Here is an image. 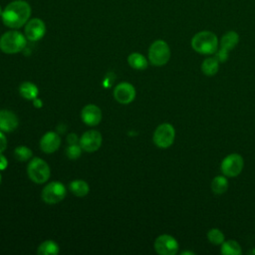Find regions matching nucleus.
Here are the masks:
<instances>
[{
	"label": "nucleus",
	"mask_w": 255,
	"mask_h": 255,
	"mask_svg": "<svg viewBox=\"0 0 255 255\" xmlns=\"http://www.w3.org/2000/svg\"><path fill=\"white\" fill-rule=\"evenodd\" d=\"M31 6L25 0H14L6 5L2 12V22L11 29H19L28 22L31 16Z\"/></svg>",
	"instance_id": "obj_1"
},
{
	"label": "nucleus",
	"mask_w": 255,
	"mask_h": 255,
	"mask_svg": "<svg viewBox=\"0 0 255 255\" xmlns=\"http://www.w3.org/2000/svg\"><path fill=\"white\" fill-rule=\"evenodd\" d=\"M218 46L217 36L210 31H200L191 39L192 49L199 54L212 55L217 51Z\"/></svg>",
	"instance_id": "obj_2"
},
{
	"label": "nucleus",
	"mask_w": 255,
	"mask_h": 255,
	"mask_svg": "<svg viewBox=\"0 0 255 255\" xmlns=\"http://www.w3.org/2000/svg\"><path fill=\"white\" fill-rule=\"evenodd\" d=\"M26 44V36L16 29L7 31L0 37V50L5 54L19 53L24 50Z\"/></svg>",
	"instance_id": "obj_3"
},
{
	"label": "nucleus",
	"mask_w": 255,
	"mask_h": 255,
	"mask_svg": "<svg viewBox=\"0 0 255 255\" xmlns=\"http://www.w3.org/2000/svg\"><path fill=\"white\" fill-rule=\"evenodd\" d=\"M27 173L32 181L42 184L49 179L51 170L45 160L40 157H34L28 163Z\"/></svg>",
	"instance_id": "obj_4"
},
{
	"label": "nucleus",
	"mask_w": 255,
	"mask_h": 255,
	"mask_svg": "<svg viewBox=\"0 0 255 255\" xmlns=\"http://www.w3.org/2000/svg\"><path fill=\"white\" fill-rule=\"evenodd\" d=\"M170 58V49L163 40H155L148 48V60L151 65L160 67L165 65Z\"/></svg>",
	"instance_id": "obj_5"
},
{
	"label": "nucleus",
	"mask_w": 255,
	"mask_h": 255,
	"mask_svg": "<svg viewBox=\"0 0 255 255\" xmlns=\"http://www.w3.org/2000/svg\"><path fill=\"white\" fill-rule=\"evenodd\" d=\"M66 187L60 181H52L44 186L41 197L48 204H55L62 201L66 196Z\"/></svg>",
	"instance_id": "obj_6"
},
{
	"label": "nucleus",
	"mask_w": 255,
	"mask_h": 255,
	"mask_svg": "<svg viewBox=\"0 0 255 255\" xmlns=\"http://www.w3.org/2000/svg\"><path fill=\"white\" fill-rule=\"evenodd\" d=\"M175 130L174 128L167 123L159 125L153 132V142L160 148L169 147L174 140Z\"/></svg>",
	"instance_id": "obj_7"
},
{
	"label": "nucleus",
	"mask_w": 255,
	"mask_h": 255,
	"mask_svg": "<svg viewBox=\"0 0 255 255\" xmlns=\"http://www.w3.org/2000/svg\"><path fill=\"white\" fill-rule=\"evenodd\" d=\"M244 166L243 158L238 153H231L223 158L220 164L221 172L229 177H235L240 174Z\"/></svg>",
	"instance_id": "obj_8"
},
{
	"label": "nucleus",
	"mask_w": 255,
	"mask_h": 255,
	"mask_svg": "<svg viewBox=\"0 0 255 255\" xmlns=\"http://www.w3.org/2000/svg\"><path fill=\"white\" fill-rule=\"evenodd\" d=\"M46 33V25L40 18L29 19L24 26V35L27 40L35 42L44 37Z\"/></svg>",
	"instance_id": "obj_9"
},
{
	"label": "nucleus",
	"mask_w": 255,
	"mask_h": 255,
	"mask_svg": "<svg viewBox=\"0 0 255 255\" xmlns=\"http://www.w3.org/2000/svg\"><path fill=\"white\" fill-rule=\"evenodd\" d=\"M154 250L160 255H174L178 251V242L171 235L162 234L155 239Z\"/></svg>",
	"instance_id": "obj_10"
},
{
	"label": "nucleus",
	"mask_w": 255,
	"mask_h": 255,
	"mask_svg": "<svg viewBox=\"0 0 255 255\" xmlns=\"http://www.w3.org/2000/svg\"><path fill=\"white\" fill-rule=\"evenodd\" d=\"M80 145L87 152H94L102 145V134L95 129L87 130L80 137Z\"/></svg>",
	"instance_id": "obj_11"
},
{
	"label": "nucleus",
	"mask_w": 255,
	"mask_h": 255,
	"mask_svg": "<svg viewBox=\"0 0 255 255\" xmlns=\"http://www.w3.org/2000/svg\"><path fill=\"white\" fill-rule=\"evenodd\" d=\"M114 98L120 104L128 105L131 103L135 98V89L134 87L127 82L120 83L116 86L114 90Z\"/></svg>",
	"instance_id": "obj_12"
},
{
	"label": "nucleus",
	"mask_w": 255,
	"mask_h": 255,
	"mask_svg": "<svg viewBox=\"0 0 255 255\" xmlns=\"http://www.w3.org/2000/svg\"><path fill=\"white\" fill-rule=\"evenodd\" d=\"M82 121L88 126H97L102 121V111L101 109L93 104L85 106L81 113Z\"/></svg>",
	"instance_id": "obj_13"
},
{
	"label": "nucleus",
	"mask_w": 255,
	"mask_h": 255,
	"mask_svg": "<svg viewBox=\"0 0 255 255\" xmlns=\"http://www.w3.org/2000/svg\"><path fill=\"white\" fill-rule=\"evenodd\" d=\"M61 137L57 132L48 131L40 140V147L45 153H53L60 147Z\"/></svg>",
	"instance_id": "obj_14"
},
{
	"label": "nucleus",
	"mask_w": 255,
	"mask_h": 255,
	"mask_svg": "<svg viewBox=\"0 0 255 255\" xmlns=\"http://www.w3.org/2000/svg\"><path fill=\"white\" fill-rule=\"evenodd\" d=\"M19 121L17 116L8 110L0 111V130L5 132H11L17 128Z\"/></svg>",
	"instance_id": "obj_15"
},
{
	"label": "nucleus",
	"mask_w": 255,
	"mask_h": 255,
	"mask_svg": "<svg viewBox=\"0 0 255 255\" xmlns=\"http://www.w3.org/2000/svg\"><path fill=\"white\" fill-rule=\"evenodd\" d=\"M239 42V35L235 31L226 32L219 42V47L227 50L228 52L236 47Z\"/></svg>",
	"instance_id": "obj_16"
},
{
	"label": "nucleus",
	"mask_w": 255,
	"mask_h": 255,
	"mask_svg": "<svg viewBox=\"0 0 255 255\" xmlns=\"http://www.w3.org/2000/svg\"><path fill=\"white\" fill-rule=\"evenodd\" d=\"M69 189L74 195H76L78 197H84L89 193L90 187H89V184L85 180L77 179V180H73L70 182Z\"/></svg>",
	"instance_id": "obj_17"
},
{
	"label": "nucleus",
	"mask_w": 255,
	"mask_h": 255,
	"mask_svg": "<svg viewBox=\"0 0 255 255\" xmlns=\"http://www.w3.org/2000/svg\"><path fill=\"white\" fill-rule=\"evenodd\" d=\"M20 95L26 100H35L38 96V88L31 82H23L19 87Z\"/></svg>",
	"instance_id": "obj_18"
},
{
	"label": "nucleus",
	"mask_w": 255,
	"mask_h": 255,
	"mask_svg": "<svg viewBox=\"0 0 255 255\" xmlns=\"http://www.w3.org/2000/svg\"><path fill=\"white\" fill-rule=\"evenodd\" d=\"M128 65L135 70H144L147 68L146 58L139 53H131L128 57Z\"/></svg>",
	"instance_id": "obj_19"
},
{
	"label": "nucleus",
	"mask_w": 255,
	"mask_h": 255,
	"mask_svg": "<svg viewBox=\"0 0 255 255\" xmlns=\"http://www.w3.org/2000/svg\"><path fill=\"white\" fill-rule=\"evenodd\" d=\"M219 69V62L215 57L204 59L201 65V71L205 76H214Z\"/></svg>",
	"instance_id": "obj_20"
},
{
	"label": "nucleus",
	"mask_w": 255,
	"mask_h": 255,
	"mask_svg": "<svg viewBox=\"0 0 255 255\" xmlns=\"http://www.w3.org/2000/svg\"><path fill=\"white\" fill-rule=\"evenodd\" d=\"M60 251L59 246L53 240H46L42 242L37 250L39 255H56Z\"/></svg>",
	"instance_id": "obj_21"
},
{
	"label": "nucleus",
	"mask_w": 255,
	"mask_h": 255,
	"mask_svg": "<svg viewBox=\"0 0 255 255\" xmlns=\"http://www.w3.org/2000/svg\"><path fill=\"white\" fill-rule=\"evenodd\" d=\"M220 252L226 255H239L242 253L239 243H237L235 240H224L221 244Z\"/></svg>",
	"instance_id": "obj_22"
},
{
	"label": "nucleus",
	"mask_w": 255,
	"mask_h": 255,
	"mask_svg": "<svg viewBox=\"0 0 255 255\" xmlns=\"http://www.w3.org/2000/svg\"><path fill=\"white\" fill-rule=\"evenodd\" d=\"M228 188V181L225 176L218 175L211 181V189L215 194H223Z\"/></svg>",
	"instance_id": "obj_23"
},
{
	"label": "nucleus",
	"mask_w": 255,
	"mask_h": 255,
	"mask_svg": "<svg viewBox=\"0 0 255 255\" xmlns=\"http://www.w3.org/2000/svg\"><path fill=\"white\" fill-rule=\"evenodd\" d=\"M32 150L25 145H19L14 150V156L19 161H27L32 157Z\"/></svg>",
	"instance_id": "obj_24"
},
{
	"label": "nucleus",
	"mask_w": 255,
	"mask_h": 255,
	"mask_svg": "<svg viewBox=\"0 0 255 255\" xmlns=\"http://www.w3.org/2000/svg\"><path fill=\"white\" fill-rule=\"evenodd\" d=\"M207 239L214 245L222 244L224 239V234L217 228H212L207 232Z\"/></svg>",
	"instance_id": "obj_25"
},
{
	"label": "nucleus",
	"mask_w": 255,
	"mask_h": 255,
	"mask_svg": "<svg viewBox=\"0 0 255 255\" xmlns=\"http://www.w3.org/2000/svg\"><path fill=\"white\" fill-rule=\"evenodd\" d=\"M82 147L81 145L76 144H70L66 150V154L70 159H77L80 157L82 153Z\"/></svg>",
	"instance_id": "obj_26"
},
{
	"label": "nucleus",
	"mask_w": 255,
	"mask_h": 255,
	"mask_svg": "<svg viewBox=\"0 0 255 255\" xmlns=\"http://www.w3.org/2000/svg\"><path fill=\"white\" fill-rule=\"evenodd\" d=\"M215 54V58L218 60V62L220 63H224V62H226L227 61V59H228V51L227 50H225V49H223V48H220L219 47V49H217V51L214 53Z\"/></svg>",
	"instance_id": "obj_27"
},
{
	"label": "nucleus",
	"mask_w": 255,
	"mask_h": 255,
	"mask_svg": "<svg viewBox=\"0 0 255 255\" xmlns=\"http://www.w3.org/2000/svg\"><path fill=\"white\" fill-rule=\"evenodd\" d=\"M7 147V139L4 133L0 130V153H2Z\"/></svg>",
	"instance_id": "obj_28"
},
{
	"label": "nucleus",
	"mask_w": 255,
	"mask_h": 255,
	"mask_svg": "<svg viewBox=\"0 0 255 255\" xmlns=\"http://www.w3.org/2000/svg\"><path fill=\"white\" fill-rule=\"evenodd\" d=\"M67 141L69 142V144H76V143H78V141H80V139L78 138L77 134L70 133L67 136Z\"/></svg>",
	"instance_id": "obj_29"
},
{
	"label": "nucleus",
	"mask_w": 255,
	"mask_h": 255,
	"mask_svg": "<svg viewBox=\"0 0 255 255\" xmlns=\"http://www.w3.org/2000/svg\"><path fill=\"white\" fill-rule=\"evenodd\" d=\"M7 165H8V161H7L6 157L2 153H0V169L1 170L5 169L7 167Z\"/></svg>",
	"instance_id": "obj_30"
},
{
	"label": "nucleus",
	"mask_w": 255,
	"mask_h": 255,
	"mask_svg": "<svg viewBox=\"0 0 255 255\" xmlns=\"http://www.w3.org/2000/svg\"><path fill=\"white\" fill-rule=\"evenodd\" d=\"M34 106H35V107H37V108H40V107H42V101L36 98V99L34 100Z\"/></svg>",
	"instance_id": "obj_31"
},
{
	"label": "nucleus",
	"mask_w": 255,
	"mask_h": 255,
	"mask_svg": "<svg viewBox=\"0 0 255 255\" xmlns=\"http://www.w3.org/2000/svg\"><path fill=\"white\" fill-rule=\"evenodd\" d=\"M181 254L182 255H185V254H189V255H192V254H194L192 251H183V252H181Z\"/></svg>",
	"instance_id": "obj_32"
},
{
	"label": "nucleus",
	"mask_w": 255,
	"mask_h": 255,
	"mask_svg": "<svg viewBox=\"0 0 255 255\" xmlns=\"http://www.w3.org/2000/svg\"><path fill=\"white\" fill-rule=\"evenodd\" d=\"M2 12H3V9H2V7H1V5H0V18H1V16H2Z\"/></svg>",
	"instance_id": "obj_33"
},
{
	"label": "nucleus",
	"mask_w": 255,
	"mask_h": 255,
	"mask_svg": "<svg viewBox=\"0 0 255 255\" xmlns=\"http://www.w3.org/2000/svg\"><path fill=\"white\" fill-rule=\"evenodd\" d=\"M0 183H1V174H0Z\"/></svg>",
	"instance_id": "obj_34"
}]
</instances>
